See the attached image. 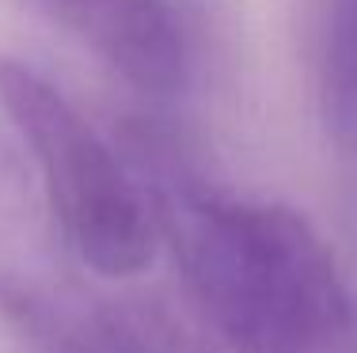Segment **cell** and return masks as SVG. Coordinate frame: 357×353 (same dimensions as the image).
Segmentation results:
<instances>
[{
	"label": "cell",
	"instance_id": "cell-2",
	"mask_svg": "<svg viewBox=\"0 0 357 353\" xmlns=\"http://www.w3.org/2000/svg\"><path fill=\"white\" fill-rule=\"evenodd\" d=\"M0 111L35 156L50 217L76 258L110 281L137 277L160 243L144 182L54 84L15 57H0Z\"/></svg>",
	"mask_w": 357,
	"mask_h": 353
},
{
	"label": "cell",
	"instance_id": "cell-3",
	"mask_svg": "<svg viewBox=\"0 0 357 353\" xmlns=\"http://www.w3.org/2000/svg\"><path fill=\"white\" fill-rule=\"evenodd\" d=\"M144 95H172L186 77L183 31L167 0H35Z\"/></svg>",
	"mask_w": 357,
	"mask_h": 353
},
{
	"label": "cell",
	"instance_id": "cell-4",
	"mask_svg": "<svg viewBox=\"0 0 357 353\" xmlns=\"http://www.w3.org/2000/svg\"><path fill=\"white\" fill-rule=\"evenodd\" d=\"M323 114L338 187L357 235V0H331L323 46Z\"/></svg>",
	"mask_w": 357,
	"mask_h": 353
},
{
	"label": "cell",
	"instance_id": "cell-1",
	"mask_svg": "<svg viewBox=\"0 0 357 353\" xmlns=\"http://www.w3.org/2000/svg\"><path fill=\"white\" fill-rule=\"evenodd\" d=\"M156 235L213 353H357V292L327 240L282 201L240 198L137 141Z\"/></svg>",
	"mask_w": 357,
	"mask_h": 353
}]
</instances>
